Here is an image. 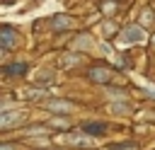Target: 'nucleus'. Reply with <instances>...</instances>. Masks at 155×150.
Returning a JSON list of instances; mask_svg holds the SVG:
<instances>
[{
  "label": "nucleus",
  "mask_w": 155,
  "mask_h": 150,
  "mask_svg": "<svg viewBox=\"0 0 155 150\" xmlns=\"http://www.w3.org/2000/svg\"><path fill=\"white\" fill-rule=\"evenodd\" d=\"M56 143L61 145H90V135H82V133H65V135H56Z\"/></svg>",
  "instance_id": "f257e3e1"
},
{
  "label": "nucleus",
  "mask_w": 155,
  "mask_h": 150,
  "mask_svg": "<svg viewBox=\"0 0 155 150\" xmlns=\"http://www.w3.org/2000/svg\"><path fill=\"white\" fill-rule=\"evenodd\" d=\"M124 44H131V41H143L145 39V34H143V29L138 27V24H131V27H126L124 31H121V36H119Z\"/></svg>",
  "instance_id": "f03ea898"
},
{
  "label": "nucleus",
  "mask_w": 155,
  "mask_h": 150,
  "mask_svg": "<svg viewBox=\"0 0 155 150\" xmlns=\"http://www.w3.org/2000/svg\"><path fill=\"white\" fill-rule=\"evenodd\" d=\"M22 119H24V111H19V109H17V111H7V109H5V111L0 114V128H5V131H7L10 126L19 123Z\"/></svg>",
  "instance_id": "7ed1b4c3"
},
{
  "label": "nucleus",
  "mask_w": 155,
  "mask_h": 150,
  "mask_svg": "<svg viewBox=\"0 0 155 150\" xmlns=\"http://www.w3.org/2000/svg\"><path fill=\"white\" fill-rule=\"evenodd\" d=\"M46 109L53 111V114H68L75 109L73 102H65V99H53V102H46Z\"/></svg>",
  "instance_id": "20e7f679"
},
{
  "label": "nucleus",
  "mask_w": 155,
  "mask_h": 150,
  "mask_svg": "<svg viewBox=\"0 0 155 150\" xmlns=\"http://www.w3.org/2000/svg\"><path fill=\"white\" fill-rule=\"evenodd\" d=\"M0 34H2V48L10 51V48L15 46V29H12L10 24H2V31H0Z\"/></svg>",
  "instance_id": "39448f33"
},
{
  "label": "nucleus",
  "mask_w": 155,
  "mask_h": 150,
  "mask_svg": "<svg viewBox=\"0 0 155 150\" xmlns=\"http://www.w3.org/2000/svg\"><path fill=\"white\" fill-rule=\"evenodd\" d=\"M82 128H85V133H90V135H104V133H107V123H104V121H97V123L90 121V123H85Z\"/></svg>",
  "instance_id": "423d86ee"
},
{
  "label": "nucleus",
  "mask_w": 155,
  "mask_h": 150,
  "mask_svg": "<svg viewBox=\"0 0 155 150\" xmlns=\"http://www.w3.org/2000/svg\"><path fill=\"white\" fill-rule=\"evenodd\" d=\"M53 27H56L58 31L73 29V27H75V19H70V17H65V15H56V17H53Z\"/></svg>",
  "instance_id": "0eeeda50"
},
{
  "label": "nucleus",
  "mask_w": 155,
  "mask_h": 150,
  "mask_svg": "<svg viewBox=\"0 0 155 150\" xmlns=\"http://www.w3.org/2000/svg\"><path fill=\"white\" fill-rule=\"evenodd\" d=\"M73 48H75V51H82V48H92V36H87V34L78 36V39L73 41Z\"/></svg>",
  "instance_id": "6e6552de"
},
{
  "label": "nucleus",
  "mask_w": 155,
  "mask_h": 150,
  "mask_svg": "<svg viewBox=\"0 0 155 150\" xmlns=\"http://www.w3.org/2000/svg\"><path fill=\"white\" fill-rule=\"evenodd\" d=\"M90 77H92L94 82H107V80H109V70H107V68H94V70L90 73Z\"/></svg>",
  "instance_id": "1a4fd4ad"
},
{
  "label": "nucleus",
  "mask_w": 155,
  "mask_h": 150,
  "mask_svg": "<svg viewBox=\"0 0 155 150\" xmlns=\"http://www.w3.org/2000/svg\"><path fill=\"white\" fill-rule=\"evenodd\" d=\"M102 34H104V36H114V34H116V24H114V22H104V24H102Z\"/></svg>",
  "instance_id": "9d476101"
},
{
  "label": "nucleus",
  "mask_w": 155,
  "mask_h": 150,
  "mask_svg": "<svg viewBox=\"0 0 155 150\" xmlns=\"http://www.w3.org/2000/svg\"><path fill=\"white\" fill-rule=\"evenodd\" d=\"M109 150H136V143H114Z\"/></svg>",
  "instance_id": "9b49d317"
},
{
  "label": "nucleus",
  "mask_w": 155,
  "mask_h": 150,
  "mask_svg": "<svg viewBox=\"0 0 155 150\" xmlns=\"http://www.w3.org/2000/svg\"><path fill=\"white\" fill-rule=\"evenodd\" d=\"M109 109H111V111H128L131 106H128L126 102H119V104H116V102H111V104H109Z\"/></svg>",
  "instance_id": "f8f14e48"
},
{
  "label": "nucleus",
  "mask_w": 155,
  "mask_h": 150,
  "mask_svg": "<svg viewBox=\"0 0 155 150\" xmlns=\"http://www.w3.org/2000/svg\"><path fill=\"white\" fill-rule=\"evenodd\" d=\"M5 70H7V73H24L27 65H24V63H15V65H7Z\"/></svg>",
  "instance_id": "ddd939ff"
},
{
  "label": "nucleus",
  "mask_w": 155,
  "mask_h": 150,
  "mask_svg": "<svg viewBox=\"0 0 155 150\" xmlns=\"http://www.w3.org/2000/svg\"><path fill=\"white\" fill-rule=\"evenodd\" d=\"M0 150H17V145H2Z\"/></svg>",
  "instance_id": "4468645a"
},
{
  "label": "nucleus",
  "mask_w": 155,
  "mask_h": 150,
  "mask_svg": "<svg viewBox=\"0 0 155 150\" xmlns=\"http://www.w3.org/2000/svg\"><path fill=\"white\" fill-rule=\"evenodd\" d=\"M153 46H155V36H153Z\"/></svg>",
  "instance_id": "2eb2a0df"
}]
</instances>
